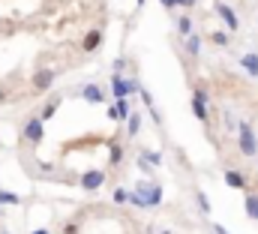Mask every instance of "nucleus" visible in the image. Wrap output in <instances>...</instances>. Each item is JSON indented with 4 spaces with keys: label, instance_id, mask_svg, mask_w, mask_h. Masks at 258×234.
Segmentation results:
<instances>
[{
    "label": "nucleus",
    "instance_id": "obj_1",
    "mask_svg": "<svg viewBox=\"0 0 258 234\" xmlns=\"http://www.w3.org/2000/svg\"><path fill=\"white\" fill-rule=\"evenodd\" d=\"M237 147H240V153L249 156V159L258 156V138H255V132H252L249 123H240V126H237Z\"/></svg>",
    "mask_w": 258,
    "mask_h": 234
},
{
    "label": "nucleus",
    "instance_id": "obj_2",
    "mask_svg": "<svg viewBox=\"0 0 258 234\" xmlns=\"http://www.w3.org/2000/svg\"><path fill=\"white\" fill-rule=\"evenodd\" d=\"M135 189L144 195L147 207H159V204H162V186H159V183H153V180H138Z\"/></svg>",
    "mask_w": 258,
    "mask_h": 234
},
{
    "label": "nucleus",
    "instance_id": "obj_3",
    "mask_svg": "<svg viewBox=\"0 0 258 234\" xmlns=\"http://www.w3.org/2000/svg\"><path fill=\"white\" fill-rule=\"evenodd\" d=\"M111 90H114V96H117V99H123V96L138 93V90H141V84H138L135 78H123L120 72H114V78H111Z\"/></svg>",
    "mask_w": 258,
    "mask_h": 234
},
{
    "label": "nucleus",
    "instance_id": "obj_4",
    "mask_svg": "<svg viewBox=\"0 0 258 234\" xmlns=\"http://www.w3.org/2000/svg\"><path fill=\"white\" fill-rule=\"evenodd\" d=\"M42 135H45V120H42V117H30V120L24 123V138H27L30 144H39Z\"/></svg>",
    "mask_w": 258,
    "mask_h": 234
},
{
    "label": "nucleus",
    "instance_id": "obj_5",
    "mask_svg": "<svg viewBox=\"0 0 258 234\" xmlns=\"http://www.w3.org/2000/svg\"><path fill=\"white\" fill-rule=\"evenodd\" d=\"M51 84H54V69H39V72L33 75V90H36V93H45Z\"/></svg>",
    "mask_w": 258,
    "mask_h": 234
},
{
    "label": "nucleus",
    "instance_id": "obj_6",
    "mask_svg": "<svg viewBox=\"0 0 258 234\" xmlns=\"http://www.w3.org/2000/svg\"><path fill=\"white\" fill-rule=\"evenodd\" d=\"M81 99L90 102V105H99V102H105V93H102L99 84H84L81 87Z\"/></svg>",
    "mask_w": 258,
    "mask_h": 234
},
{
    "label": "nucleus",
    "instance_id": "obj_7",
    "mask_svg": "<svg viewBox=\"0 0 258 234\" xmlns=\"http://www.w3.org/2000/svg\"><path fill=\"white\" fill-rule=\"evenodd\" d=\"M102 183H105V171H84L81 174V189H87V192L99 189Z\"/></svg>",
    "mask_w": 258,
    "mask_h": 234
},
{
    "label": "nucleus",
    "instance_id": "obj_8",
    "mask_svg": "<svg viewBox=\"0 0 258 234\" xmlns=\"http://www.w3.org/2000/svg\"><path fill=\"white\" fill-rule=\"evenodd\" d=\"M216 15H219V18L225 21V27H228L231 33H234V30L240 27V21H237V15H234V9H231V6H225V3H219V6H216Z\"/></svg>",
    "mask_w": 258,
    "mask_h": 234
},
{
    "label": "nucleus",
    "instance_id": "obj_9",
    "mask_svg": "<svg viewBox=\"0 0 258 234\" xmlns=\"http://www.w3.org/2000/svg\"><path fill=\"white\" fill-rule=\"evenodd\" d=\"M129 114H132V108H129L126 96H123V99H117V102L108 108V117H111V120H129Z\"/></svg>",
    "mask_w": 258,
    "mask_h": 234
},
{
    "label": "nucleus",
    "instance_id": "obj_10",
    "mask_svg": "<svg viewBox=\"0 0 258 234\" xmlns=\"http://www.w3.org/2000/svg\"><path fill=\"white\" fill-rule=\"evenodd\" d=\"M102 45V30H90L84 39H81V51H96Z\"/></svg>",
    "mask_w": 258,
    "mask_h": 234
},
{
    "label": "nucleus",
    "instance_id": "obj_11",
    "mask_svg": "<svg viewBox=\"0 0 258 234\" xmlns=\"http://www.w3.org/2000/svg\"><path fill=\"white\" fill-rule=\"evenodd\" d=\"M240 66H243V69H246L252 78H258V54H255V51L243 54V57H240Z\"/></svg>",
    "mask_w": 258,
    "mask_h": 234
},
{
    "label": "nucleus",
    "instance_id": "obj_12",
    "mask_svg": "<svg viewBox=\"0 0 258 234\" xmlns=\"http://www.w3.org/2000/svg\"><path fill=\"white\" fill-rule=\"evenodd\" d=\"M225 183L231 189H246V177L240 174V171H225Z\"/></svg>",
    "mask_w": 258,
    "mask_h": 234
},
{
    "label": "nucleus",
    "instance_id": "obj_13",
    "mask_svg": "<svg viewBox=\"0 0 258 234\" xmlns=\"http://www.w3.org/2000/svg\"><path fill=\"white\" fill-rule=\"evenodd\" d=\"M243 207H246V216L258 222V195H252V192H249V195H246V201H243Z\"/></svg>",
    "mask_w": 258,
    "mask_h": 234
},
{
    "label": "nucleus",
    "instance_id": "obj_14",
    "mask_svg": "<svg viewBox=\"0 0 258 234\" xmlns=\"http://www.w3.org/2000/svg\"><path fill=\"white\" fill-rule=\"evenodd\" d=\"M57 108H60V96H54V99L42 108V114H39V117H42V120H51V117L57 114Z\"/></svg>",
    "mask_w": 258,
    "mask_h": 234
},
{
    "label": "nucleus",
    "instance_id": "obj_15",
    "mask_svg": "<svg viewBox=\"0 0 258 234\" xmlns=\"http://www.w3.org/2000/svg\"><path fill=\"white\" fill-rule=\"evenodd\" d=\"M186 51H189L192 57H198V54H201V36H192V33L186 36Z\"/></svg>",
    "mask_w": 258,
    "mask_h": 234
},
{
    "label": "nucleus",
    "instance_id": "obj_16",
    "mask_svg": "<svg viewBox=\"0 0 258 234\" xmlns=\"http://www.w3.org/2000/svg\"><path fill=\"white\" fill-rule=\"evenodd\" d=\"M108 162H111V165H120V162H123V147H120V144H111V150H108Z\"/></svg>",
    "mask_w": 258,
    "mask_h": 234
},
{
    "label": "nucleus",
    "instance_id": "obj_17",
    "mask_svg": "<svg viewBox=\"0 0 258 234\" xmlns=\"http://www.w3.org/2000/svg\"><path fill=\"white\" fill-rule=\"evenodd\" d=\"M126 129H129V138H132V135H138V129H141V114H135V111H132L129 120H126Z\"/></svg>",
    "mask_w": 258,
    "mask_h": 234
},
{
    "label": "nucleus",
    "instance_id": "obj_18",
    "mask_svg": "<svg viewBox=\"0 0 258 234\" xmlns=\"http://www.w3.org/2000/svg\"><path fill=\"white\" fill-rule=\"evenodd\" d=\"M0 204H12V207H15V204H21V198H18L15 192H6V189H0Z\"/></svg>",
    "mask_w": 258,
    "mask_h": 234
},
{
    "label": "nucleus",
    "instance_id": "obj_19",
    "mask_svg": "<svg viewBox=\"0 0 258 234\" xmlns=\"http://www.w3.org/2000/svg\"><path fill=\"white\" fill-rule=\"evenodd\" d=\"M177 30H180L183 36H189V30H192V21H189L186 15H180V18H177Z\"/></svg>",
    "mask_w": 258,
    "mask_h": 234
},
{
    "label": "nucleus",
    "instance_id": "obj_20",
    "mask_svg": "<svg viewBox=\"0 0 258 234\" xmlns=\"http://www.w3.org/2000/svg\"><path fill=\"white\" fill-rule=\"evenodd\" d=\"M129 204H135V207H147V201H144V195H141L138 189L129 192Z\"/></svg>",
    "mask_w": 258,
    "mask_h": 234
},
{
    "label": "nucleus",
    "instance_id": "obj_21",
    "mask_svg": "<svg viewBox=\"0 0 258 234\" xmlns=\"http://www.w3.org/2000/svg\"><path fill=\"white\" fill-rule=\"evenodd\" d=\"M195 201H198V207H201V213H210V210H213V207H210V198H207L204 192H198V195H195Z\"/></svg>",
    "mask_w": 258,
    "mask_h": 234
},
{
    "label": "nucleus",
    "instance_id": "obj_22",
    "mask_svg": "<svg viewBox=\"0 0 258 234\" xmlns=\"http://www.w3.org/2000/svg\"><path fill=\"white\" fill-rule=\"evenodd\" d=\"M141 159H147L150 165H159V162H162V156H159V153H150V150H144V153H141Z\"/></svg>",
    "mask_w": 258,
    "mask_h": 234
},
{
    "label": "nucleus",
    "instance_id": "obj_23",
    "mask_svg": "<svg viewBox=\"0 0 258 234\" xmlns=\"http://www.w3.org/2000/svg\"><path fill=\"white\" fill-rule=\"evenodd\" d=\"M114 201H117V204H126L129 201V189H114Z\"/></svg>",
    "mask_w": 258,
    "mask_h": 234
},
{
    "label": "nucleus",
    "instance_id": "obj_24",
    "mask_svg": "<svg viewBox=\"0 0 258 234\" xmlns=\"http://www.w3.org/2000/svg\"><path fill=\"white\" fill-rule=\"evenodd\" d=\"M210 39H213L216 45H228V33H222V30H219V33H213Z\"/></svg>",
    "mask_w": 258,
    "mask_h": 234
},
{
    "label": "nucleus",
    "instance_id": "obj_25",
    "mask_svg": "<svg viewBox=\"0 0 258 234\" xmlns=\"http://www.w3.org/2000/svg\"><path fill=\"white\" fill-rule=\"evenodd\" d=\"M138 93H141V99H144V105H147V108H153V96H150V90H147V87H141Z\"/></svg>",
    "mask_w": 258,
    "mask_h": 234
},
{
    "label": "nucleus",
    "instance_id": "obj_26",
    "mask_svg": "<svg viewBox=\"0 0 258 234\" xmlns=\"http://www.w3.org/2000/svg\"><path fill=\"white\" fill-rule=\"evenodd\" d=\"M222 120H225V126H228V129H237V126H240V123H237V120H234V117L228 114V111H225V114H222Z\"/></svg>",
    "mask_w": 258,
    "mask_h": 234
},
{
    "label": "nucleus",
    "instance_id": "obj_27",
    "mask_svg": "<svg viewBox=\"0 0 258 234\" xmlns=\"http://www.w3.org/2000/svg\"><path fill=\"white\" fill-rule=\"evenodd\" d=\"M78 231H81V225H78V222H69V225L63 228V234H78Z\"/></svg>",
    "mask_w": 258,
    "mask_h": 234
},
{
    "label": "nucleus",
    "instance_id": "obj_28",
    "mask_svg": "<svg viewBox=\"0 0 258 234\" xmlns=\"http://www.w3.org/2000/svg\"><path fill=\"white\" fill-rule=\"evenodd\" d=\"M195 3H198V0H177V6H183V9H192Z\"/></svg>",
    "mask_w": 258,
    "mask_h": 234
},
{
    "label": "nucleus",
    "instance_id": "obj_29",
    "mask_svg": "<svg viewBox=\"0 0 258 234\" xmlns=\"http://www.w3.org/2000/svg\"><path fill=\"white\" fill-rule=\"evenodd\" d=\"M159 3H162L165 9H174V6H177V0H159Z\"/></svg>",
    "mask_w": 258,
    "mask_h": 234
},
{
    "label": "nucleus",
    "instance_id": "obj_30",
    "mask_svg": "<svg viewBox=\"0 0 258 234\" xmlns=\"http://www.w3.org/2000/svg\"><path fill=\"white\" fill-rule=\"evenodd\" d=\"M213 234H228V231H225V225H213Z\"/></svg>",
    "mask_w": 258,
    "mask_h": 234
},
{
    "label": "nucleus",
    "instance_id": "obj_31",
    "mask_svg": "<svg viewBox=\"0 0 258 234\" xmlns=\"http://www.w3.org/2000/svg\"><path fill=\"white\" fill-rule=\"evenodd\" d=\"M30 234H51L48 228H36V231H30Z\"/></svg>",
    "mask_w": 258,
    "mask_h": 234
},
{
    "label": "nucleus",
    "instance_id": "obj_32",
    "mask_svg": "<svg viewBox=\"0 0 258 234\" xmlns=\"http://www.w3.org/2000/svg\"><path fill=\"white\" fill-rule=\"evenodd\" d=\"M0 102H6V90H0Z\"/></svg>",
    "mask_w": 258,
    "mask_h": 234
},
{
    "label": "nucleus",
    "instance_id": "obj_33",
    "mask_svg": "<svg viewBox=\"0 0 258 234\" xmlns=\"http://www.w3.org/2000/svg\"><path fill=\"white\" fill-rule=\"evenodd\" d=\"M159 234H171V231H159Z\"/></svg>",
    "mask_w": 258,
    "mask_h": 234
},
{
    "label": "nucleus",
    "instance_id": "obj_34",
    "mask_svg": "<svg viewBox=\"0 0 258 234\" xmlns=\"http://www.w3.org/2000/svg\"><path fill=\"white\" fill-rule=\"evenodd\" d=\"M0 234H9V231H0Z\"/></svg>",
    "mask_w": 258,
    "mask_h": 234
}]
</instances>
